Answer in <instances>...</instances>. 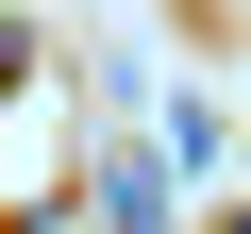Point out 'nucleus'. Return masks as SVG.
<instances>
[{"label": "nucleus", "instance_id": "1", "mask_svg": "<svg viewBox=\"0 0 251 234\" xmlns=\"http://www.w3.org/2000/svg\"><path fill=\"white\" fill-rule=\"evenodd\" d=\"M218 234H251V201H234V217H218Z\"/></svg>", "mask_w": 251, "mask_h": 234}]
</instances>
